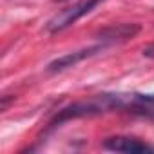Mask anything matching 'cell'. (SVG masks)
Masks as SVG:
<instances>
[{
  "mask_svg": "<svg viewBox=\"0 0 154 154\" xmlns=\"http://www.w3.org/2000/svg\"><path fill=\"white\" fill-rule=\"evenodd\" d=\"M103 149L112 150V152H123V154H147V152H154V145L141 141L138 138H131V136H111L107 140H103Z\"/></svg>",
  "mask_w": 154,
  "mask_h": 154,
  "instance_id": "3",
  "label": "cell"
},
{
  "mask_svg": "<svg viewBox=\"0 0 154 154\" xmlns=\"http://www.w3.org/2000/svg\"><path fill=\"white\" fill-rule=\"evenodd\" d=\"M103 47H105L103 44H96V45H93V47H85V49L74 51V53H67V54H63V56L53 60V62L47 65V71H49V72H60V71H63V69L74 67L76 63H80L82 60H85V58H89V56L100 53Z\"/></svg>",
  "mask_w": 154,
  "mask_h": 154,
  "instance_id": "4",
  "label": "cell"
},
{
  "mask_svg": "<svg viewBox=\"0 0 154 154\" xmlns=\"http://www.w3.org/2000/svg\"><path fill=\"white\" fill-rule=\"evenodd\" d=\"M100 2H103V0H80V2H76V4H72V6L62 9L58 15H54V17L47 22L45 29H47L49 33L63 31V29H67L69 26H72L74 22H78L82 17L89 15Z\"/></svg>",
  "mask_w": 154,
  "mask_h": 154,
  "instance_id": "2",
  "label": "cell"
},
{
  "mask_svg": "<svg viewBox=\"0 0 154 154\" xmlns=\"http://www.w3.org/2000/svg\"><path fill=\"white\" fill-rule=\"evenodd\" d=\"M138 31H140V26H136V24H118V26H111V27L103 29L100 33L98 40L103 45H111V44H118V42H125V40L132 38Z\"/></svg>",
  "mask_w": 154,
  "mask_h": 154,
  "instance_id": "5",
  "label": "cell"
},
{
  "mask_svg": "<svg viewBox=\"0 0 154 154\" xmlns=\"http://www.w3.org/2000/svg\"><path fill=\"white\" fill-rule=\"evenodd\" d=\"M143 54H145V56L154 58V44H150L149 47H145V49H143Z\"/></svg>",
  "mask_w": 154,
  "mask_h": 154,
  "instance_id": "6",
  "label": "cell"
},
{
  "mask_svg": "<svg viewBox=\"0 0 154 154\" xmlns=\"http://www.w3.org/2000/svg\"><path fill=\"white\" fill-rule=\"evenodd\" d=\"M129 112L134 116L154 120V94H138V93H103L91 96L87 100L74 102L63 107L49 123L51 129L62 125L63 122L76 120V118H89L98 116L103 112Z\"/></svg>",
  "mask_w": 154,
  "mask_h": 154,
  "instance_id": "1",
  "label": "cell"
}]
</instances>
